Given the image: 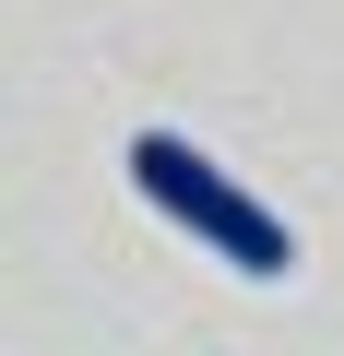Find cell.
<instances>
[{"mask_svg": "<svg viewBox=\"0 0 344 356\" xmlns=\"http://www.w3.org/2000/svg\"><path fill=\"white\" fill-rule=\"evenodd\" d=\"M131 191L166 214V226H190L226 273H249V285H273V273H297V226L273 214V202H249L238 178L190 143V131H142L131 143Z\"/></svg>", "mask_w": 344, "mask_h": 356, "instance_id": "6da1fadb", "label": "cell"}]
</instances>
